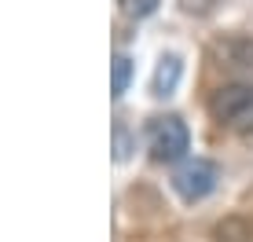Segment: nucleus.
I'll return each instance as SVG.
<instances>
[{
  "label": "nucleus",
  "instance_id": "obj_2",
  "mask_svg": "<svg viewBox=\"0 0 253 242\" xmlns=\"http://www.w3.org/2000/svg\"><path fill=\"white\" fill-rule=\"evenodd\" d=\"M147 147H151L154 161H176V158H184V151L191 147V132L176 114L154 118L147 125Z\"/></svg>",
  "mask_w": 253,
  "mask_h": 242
},
{
  "label": "nucleus",
  "instance_id": "obj_3",
  "mask_svg": "<svg viewBox=\"0 0 253 242\" xmlns=\"http://www.w3.org/2000/svg\"><path fill=\"white\" fill-rule=\"evenodd\" d=\"M216 180H220V172H216V165L209 158H187L172 172V187H176V195L184 202H202L206 195H213Z\"/></svg>",
  "mask_w": 253,
  "mask_h": 242
},
{
  "label": "nucleus",
  "instance_id": "obj_1",
  "mask_svg": "<svg viewBox=\"0 0 253 242\" xmlns=\"http://www.w3.org/2000/svg\"><path fill=\"white\" fill-rule=\"evenodd\" d=\"M209 110L224 128L235 132H253V84H224L213 92Z\"/></svg>",
  "mask_w": 253,
  "mask_h": 242
},
{
  "label": "nucleus",
  "instance_id": "obj_8",
  "mask_svg": "<svg viewBox=\"0 0 253 242\" xmlns=\"http://www.w3.org/2000/svg\"><path fill=\"white\" fill-rule=\"evenodd\" d=\"M128 77H132V63L125 55H114V96L128 88Z\"/></svg>",
  "mask_w": 253,
  "mask_h": 242
},
{
  "label": "nucleus",
  "instance_id": "obj_5",
  "mask_svg": "<svg viewBox=\"0 0 253 242\" xmlns=\"http://www.w3.org/2000/svg\"><path fill=\"white\" fill-rule=\"evenodd\" d=\"M176 81H180V59L165 55L162 66H158V74H154V96H169V92L176 88Z\"/></svg>",
  "mask_w": 253,
  "mask_h": 242
},
{
  "label": "nucleus",
  "instance_id": "obj_6",
  "mask_svg": "<svg viewBox=\"0 0 253 242\" xmlns=\"http://www.w3.org/2000/svg\"><path fill=\"white\" fill-rule=\"evenodd\" d=\"M253 239V228L239 217H228L224 224H216V242H250Z\"/></svg>",
  "mask_w": 253,
  "mask_h": 242
},
{
  "label": "nucleus",
  "instance_id": "obj_4",
  "mask_svg": "<svg viewBox=\"0 0 253 242\" xmlns=\"http://www.w3.org/2000/svg\"><path fill=\"white\" fill-rule=\"evenodd\" d=\"M209 55L220 70L231 74H253V37H242V33H224L209 44Z\"/></svg>",
  "mask_w": 253,
  "mask_h": 242
},
{
  "label": "nucleus",
  "instance_id": "obj_7",
  "mask_svg": "<svg viewBox=\"0 0 253 242\" xmlns=\"http://www.w3.org/2000/svg\"><path fill=\"white\" fill-rule=\"evenodd\" d=\"M158 4L162 0H121V11L132 15V19H147V15L158 11Z\"/></svg>",
  "mask_w": 253,
  "mask_h": 242
}]
</instances>
